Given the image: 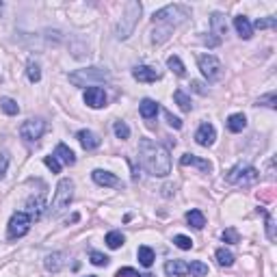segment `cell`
Returning a JSON list of instances; mask_svg holds the SVG:
<instances>
[{
  "instance_id": "1",
  "label": "cell",
  "mask_w": 277,
  "mask_h": 277,
  "mask_svg": "<svg viewBox=\"0 0 277 277\" xmlns=\"http://www.w3.org/2000/svg\"><path fill=\"white\" fill-rule=\"evenodd\" d=\"M139 158H141V165L156 178H165L171 171L169 152L162 148V145L154 143L152 139L139 141Z\"/></svg>"
},
{
  "instance_id": "2",
  "label": "cell",
  "mask_w": 277,
  "mask_h": 277,
  "mask_svg": "<svg viewBox=\"0 0 277 277\" xmlns=\"http://www.w3.org/2000/svg\"><path fill=\"white\" fill-rule=\"evenodd\" d=\"M188 18H191V9L184 7V4H167V7L158 9L152 15V20L156 24H165V29H173V26L182 24Z\"/></svg>"
},
{
  "instance_id": "3",
  "label": "cell",
  "mask_w": 277,
  "mask_h": 277,
  "mask_svg": "<svg viewBox=\"0 0 277 277\" xmlns=\"http://www.w3.org/2000/svg\"><path fill=\"white\" fill-rule=\"evenodd\" d=\"M139 15H141V2H128L123 18L117 22V29H115L117 39H128V37L132 35L134 26H137V22H139Z\"/></svg>"
},
{
  "instance_id": "4",
  "label": "cell",
  "mask_w": 277,
  "mask_h": 277,
  "mask_svg": "<svg viewBox=\"0 0 277 277\" xmlns=\"http://www.w3.org/2000/svg\"><path fill=\"white\" fill-rule=\"evenodd\" d=\"M111 78L108 69L102 67H87V69H76L69 74V83L76 87H85V85H95V83H104Z\"/></svg>"
},
{
  "instance_id": "5",
  "label": "cell",
  "mask_w": 277,
  "mask_h": 277,
  "mask_svg": "<svg viewBox=\"0 0 277 277\" xmlns=\"http://www.w3.org/2000/svg\"><path fill=\"white\" fill-rule=\"evenodd\" d=\"M258 178H260V173H258L256 167L243 165V162H241V165L232 167V169L227 171L225 180L230 184H236V186H251V184L258 182Z\"/></svg>"
},
{
  "instance_id": "6",
  "label": "cell",
  "mask_w": 277,
  "mask_h": 277,
  "mask_svg": "<svg viewBox=\"0 0 277 277\" xmlns=\"http://www.w3.org/2000/svg\"><path fill=\"white\" fill-rule=\"evenodd\" d=\"M72 199H74V182L69 180V178H63L57 186V195H54L52 215L57 216V215L65 213V210L69 208V204H72Z\"/></svg>"
},
{
  "instance_id": "7",
  "label": "cell",
  "mask_w": 277,
  "mask_h": 277,
  "mask_svg": "<svg viewBox=\"0 0 277 277\" xmlns=\"http://www.w3.org/2000/svg\"><path fill=\"white\" fill-rule=\"evenodd\" d=\"M197 65L208 83H216V80H221V76H223V65H221V61L216 57H213V54H202V57H197Z\"/></svg>"
},
{
  "instance_id": "8",
  "label": "cell",
  "mask_w": 277,
  "mask_h": 277,
  "mask_svg": "<svg viewBox=\"0 0 277 277\" xmlns=\"http://www.w3.org/2000/svg\"><path fill=\"white\" fill-rule=\"evenodd\" d=\"M31 216L26 215V213H13L11 215V219H9V227H7V234L9 238H22V236H26L29 234V230H31Z\"/></svg>"
},
{
  "instance_id": "9",
  "label": "cell",
  "mask_w": 277,
  "mask_h": 277,
  "mask_svg": "<svg viewBox=\"0 0 277 277\" xmlns=\"http://www.w3.org/2000/svg\"><path fill=\"white\" fill-rule=\"evenodd\" d=\"M43 132H46V122H43V119H26L20 126V137L24 141H29V143L41 139Z\"/></svg>"
},
{
  "instance_id": "10",
  "label": "cell",
  "mask_w": 277,
  "mask_h": 277,
  "mask_svg": "<svg viewBox=\"0 0 277 277\" xmlns=\"http://www.w3.org/2000/svg\"><path fill=\"white\" fill-rule=\"evenodd\" d=\"M215 139H216V130L213 123H208V122H204L202 126L197 128V132H195V141H197L202 148H210V145L215 143Z\"/></svg>"
},
{
  "instance_id": "11",
  "label": "cell",
  "mask_w": 277,
  "mask_h": 277,
  "mask_svg": "<svg viewBox=\"0 0 277 277\" xmlns=\"http://www.w3.org/2000/svg\"><path fill=\"white\" fill-rule=\"evenodd\" d=\"M85 104L91 108H102L106 106V93L102 87H89L85 91Z\"/></svg>"
},
{
  "instance_id": "12",
  "label": "cell",
  "mask_w": 277,
  "mask_h": 277,
  "mask_svg": "<svg viewBox=\"0 0 277 277\" xmlns=\"http://www.w3.org/2000/svg\"><path fill=\"white\" fill-rule=\"evenodd\" d=\"M180 165L182 167H197V169L204 173L213 171V162L206 160V158H199V156H195V154H184L180 158Z\"/></svg>"
},
{
  "instance_id": "13",
  "label": "cell",
  "mask_w": 277,
  "mask_h": 277,
  "mask_svg": "<svg viewBox=\"0 0 277 277\" xmlns=\"http://www.w3.org/2000/svg\"><path fill=\"white\" fill-rule=\"evenodd\" d=\"M132 76L139 80V83H156V80L160 78V74L156 72L154 67H150V65H139V67H134Z\"/></svg>"
},
{
  "instance_id": "14",
  "label": "cell",
  "mask_w": 277,
  "mask_h": 277,
  "mask_svg": "<svg viewBox=\"0 0 277 277\" xmlns=\"http://www.w3.org/2000/svg\"><path fill=\"white\" fill-rule=\"evenodd\" d=\"M91 178H93V182L100 184V186H122L119 178L113 176L111 171H104V169H95L93 173H91Z\"/></svg>"
},
{
  "instance_id": "15",
  "label": "cell",
  "mask_w": 277,
  "mask_h": 277,
  "mask_svg": "<svg viewBox=\"0 0 277 277\" xmlns=\"http://www.w3.org/2000/svg\"><path fill=\"white\" fill-rule=\"evenodd\" d=\"M76 139L80 141V145H83L87 152L100 148V137H97L95 132H91V130H80V132L76 134Z\"/></svg>"
},
{
  "instance_id": "16",
  "label": "cell",
  "mask_w": 277,
  "mask_h": 277,
  "mask_svg": "<svg viewBox=\"0 0 277 277\" xmlns=\"http://www.w3.org/2000/svg\"><path fill=\"white\" fill-rule=\"evenodd\" d=\"M26 215L31 216V221H39L41 215H43V208H46V204H43V197L39 195V197H31L29 204H26Z\"/></svg>"
},
{
  "instance_id": "17",
  "label": "cell",
  "mask_w": 277,
  "mask_h": 277,
  "mask_svg": "<svg viewBox=\"0 0 277 277\" xmlns=\"http://www.w3.org/2000/svg\"><path fill=\"white\" fill-rule=\"evenodd\" d=\"M165 273L173 275V277H184V275H188V264L184 260H169L165 264Z\"/></svg>"
},
{
  "instance_id": "18",
  "label": "cell",
  "mask_w": 277,
  "mask_h": 277,
  "mask_svg": "<svg viewBox=\"0 0 277 277\" xmlns=\"http://www.w3.org/2000/svg\"><path fill=\"white\" fill-rule=\"evenodd\" d=\"M234 29L238 32V37H243V39H251L253 26H251V22H249L245 15H238V18H234Z\"/></svg>"
},
{
  "instance_id": "19",
  "label": "cell",
  "mask_w": 277,
  "mask_h": 277,
  "mask_svg": "<svg viewBox=\"0 0 277 277\" xmlns=\"http://www.w3.org/2000/svg\"><path fill=\"white\" fill-rule=\"evenodd\" d=\"M158 108H160L158 102L145 97V100H141V104H139V113H141V117L143 119H154L156 115H158Z\"/></svg>"
},
{
  "instance_id": "20",
  "label": "cell",
  "mask_w": 277,
  "mask_h": 277,
  "mask_svg": "<svg viewBox=\"0 0 277 277\" xmlns=\"http://www.w3.org/2000/svg\"><path fill=\"white\" fill-rule=\"evenodd\" d=\"M54 158H57L59 162H63V165H74L76 162V156H74V152L67 148L65 143H59L57 145V150H54Z\"/></svg>"
},
{
  "instance_id": "21",
  "label": "cell",
  "mask_w": 277,
  "mask_h": 277,
  "mask_svg": "<svg viewBox=\"0 0 277 277\" xmlns=\"http://www.w3.org/2000/svg\"><path fill=\"white\" fill-rule=\"evenodd\" d=\"M43 264H46L48 271L57 273V271H61L63 264H65V253H63V251H54V253H50V256H46Z\"/></svg>"
},
{
  "instance_id": "22",
  "label": "cell",
  "mask_w": 277,
  "mask_h": 277,
  "mask_svg": "<svg viewBox=\"0 0 277 277\" xmlns=\"http://www.w3.org/2000/svg\"><path fill=\"white\" fill-rule=\"evenodd\" d=\"M247 128V117L243 113H234V115L227 117V130L230 132H243Z\"/></svg>"
},
{
  "instance_id": "23",
  "label": "cell",
  "mask_w": 277,
  "mask_h": 277,
  "mask_svg": "<svg viewBox=\"0 0 277 277\" xmlns=\"http://www.w3.org/2000/svg\"><path fill=\"white\" fill-rule=\"evenodd\" d=\"M210 24H213V31H215L216 39H221V37L227 35V24H225V15L223 13H213Z\"/></svg>"
},
{
  "instance_id": "24",
  "label": "cell",
  "mask_w": 277,
  "mask_h": 277,
  "mask_svg": "<svg viewBox=\"0 0 277 277\" xmlns=\"http://www.w3.org/2000/svg\"><path fill=\"white\" fill-rule=\"evenodd\" d=\"M137 258H139V262L143 264L145 269H150L152 264H154V249H152V247H148V245L139 247V251H137Z\"/></svg>"
},
{
  "instance_id": "25",
  "label": "cell",
  "mask_w": 277,
  "mask_h": 277,
  "mask_svg": "<svg viewBox=\"0 0 277 277\" xmlns=\"http://www.w3.org/2000/svg\"><path fill=\"white\" fill-rule=\"evenodd\" d=\"M186 221H188V225L191 227H195V230H202V227L206 225V216H204L202 210H188Z\"/></svg>"
},
{
  "instance_id": "26",
  "label": "cell",
  "mask_w": 277,
  "mask_h": 277,
  "mask_svg": "<svg viewBox=\"0 0 277 277\" xmlns=\"http://www.w3.org/2000/svg\"><path fill=\"white\" fill-rule=\"evenodd\" d=\"M173 100L178 102V106H180L184 113H191V108H193V104H191V97H188L186 93H184L182 89H176V93H173Z\"/></svg>"
},
{
  "instance_id": "27",
  "label": "cell",
  "mask_w": 277,
  "mask_h": 277,
  "mask_svg": "<svg viewBox=\"0 0 277 277\" xmlns=\"http://www.w3.org/2000/svg\"><path fill=\"white\" fill-rule=\"evenodd\" d=\"M216 262L221 264V267H232L234 264V253L232 251H227L225 247H221V249H216Z\"/></svg>"
},
{
  "instance_id": "28",
  "label": "cell",
  "mask_w": 277,
  "mask_h": 277,
  "mask_svg": "<svg viewBox=\"0 0 277 277\" xmlns=\"http://www.w3.org/2000/svg\"><path fill=\"white\" fill-rule=\"evenodd\" d=\"M188 273L193 277H206L208 275V264H204L202 260H193V262L188 264Z\"/></svg>"
},
{
  "instance_id": "29",
  "label": "cell",
  "mask_w": 277,
  "mask_h": 277,
  "mask_svg": "<svg viewBox=\"0 0 277 277\" xmlns=\"http://www.w3.org/2000/svg\"><path fill=\"white\" fill-rule=\"evenodd\" d=\"M122 245H123V234L122 232H117V230L108 232L106 234V247L108 249H119Z\"/></svg>"
},
{
  "instance_id": "30",
  "label": "cell",
  "mask_w": 277,
  "mask_h": 277,
  "mask_svg": "<svg viewBox=\"0 0 277 277\" xmlns=\"http://www.w3.org/2000/svg\"><path fill=\"white\" fill-rule=\"evenodd\" d=\"M167 65H169L171 72H176V76H184V74H186V67H184V63L180 61V57H176V54L167 59Z\"/></svg>"
},
{
  "instance_id": "31",
  "label": "cell",
  "mask_w": 277,
  "mask_h": 277,
  "mask_svg": "<svg viewBox=\"0 0 277 277\" xmlns=\"http://www.w3.org/2000/svg\"><path fill=\"white\" fill-rule=\"evenodd\" d=\"M0 106H2V111L7 113V115H18V113H20L18 102L11 100V97H2V100H0Z\"/></svg>"
},
{
  "instance_id": "32",
  "label": "cell",
  "mask_w": 277,
  "mask_h": 277,
  "mask_svg": "<svg viewBox=\"0 0 277 277\" xmlns=\"http://www.w3.org/2000/svg\"><path fill=\"white\" fill-rule=\"evenodd\" d=\"M26 74H29V80H31V83H39V80H41L39 63H37V61H29V69H26Z\"/></svg>"
},
{
  "instance_id": "33",
  "label": "cell",
  "mask_w": 277,
  "mask_h": 277,
  "mask_svg": "<svg viewBox=\"0 0 277 277\" xmlns=\"http://www.w3.org/2000/svg\"><path fill=\"white\" fill-rule=\"evenodd\" d=\"M173 245L184 249V251H188V249H193V241L184 234H178V236H173Z\"/></svg>"
},
{
  "instance_id": "34",
  "label": "cell",
  "mask_w": 277,
  "mask_h": 277,
  "mask_svg": "<svg viewBox=\"0 0 277 277\" xmlns=\"http://www.w3.org/2000/svg\"><path fill=\"white\" fill-rule=\"evenodd\" d=\"M113 130H115L117 139H122V141L130 139V128H128V126H126V123H123V122H115V126H113Z\"/></svg>"
},
{
  "instance_id": "35",
  "label": "cell",
  "mask_w": 277,
  "mask_h": 277,
  "mask_svg": "<svg viewBox=\"0 0 277 277\" xmlns=\"http://www.w3.org/2000/svg\"><path fill=\"white\" fill-rule=\"evenodd\" d=\"M108 262H111V258L104 256V253H100V251L91 253V264H95V267H106Z\"/></svg>"
},
{
  "instance_id": "36",
  "label": "cell",
  "mask_w": 277,
  "mask_h": 277,
  "mask_svg": "<svg viewBox=\"0 0 277 277\" xmlns=\"http://www.w3.org/2000/svg\"><path fill=\"white\" fill-rule=\"evenodd\" d=\"M43 162H46L48 169H52V173H61V162L54 158V156H46V158H43Z\"/></svg>"
},
{
  "instance_id": "37",
  "label": "cell",
  "mask_w": 277,
  "mask_h": 277,
  "mask_svg": "<svg viewBox=\"0 0 277 277\" xmlns=\"http://www.w3.org/2000/svg\"><path fill=\"white\" fill-rule=\"evenodd\" d=\"M7 169H9V154L7 152H0V180L7 176Z\"/></svg>"
},
{
  "instance_id": "38",
  "label": "cell",
  "mask_w": 277,
  "mask_h": 277,
  "mask_svg": "<svg viewBox=\"0 0 277 277\" xmlns=\"http://www.w3.org/2000/svg\"><path fill=\"white\" fill-rule=\"evenodd\" d=\"M221 238H223L225 243H238L241 238H238V232L234 230V227H227V230L221 234Z\"/></svg>"
},
{
  "instance_id": "39",
  "label": "cell",
  "mask_w": 277,
  "mask_h": 277,
  "mask_svg": "<svg viewBox=\"0 0 277 277\" xmlns=\"http://www.w3.org/2000/svg\"><path fill=\"white\" fill-rule=\"evenodd\" d=\"M275 24H277V20H275V18H264V20H258L256 24H251V26H256V29L262 31V29H273Z\"/></svg>"
},
{
  "instance_id": "40",
  "label": "cell",
  "mask_w": 277,
  "mask_h": 277,
  "mask_svg": "<svg viewBox=\"0 0 277 277\" xmlns=\"http://www.w3.org/2000/svg\"><path fill=\"white\" fill-rule=\"evenodd\" d=\"M165 113V117H167V123H169L171 128H176V130H180L182 128V119H178V117H173L169 111H162Z\"/></svg>"
},
{
  "instance_id": "41",
  "label": "cell",
  "mask_w": 277,
  "mask_h": 277,
  "mask_svg": "<svg viewBox=\"0 0 277 277\" xmlns=\"http://www.w3.org/2000/svg\"><path fill=\"white\" fill-rule=\"evenodd\" d=\"M264 219H267V234H269V241H275V227H273V216L269 213H264Z\"/></svg>"
},
{
  "instance_id": "42",
  "label": "cell",
  "mask_w": 277,
  "mask_h": 277,
  "mask_svg": "<svg viewBox=\"0 0 277 277\" xmlns=\"http://www.w3.org/2000/svg\"><path fill=\"white\" fill-rule=\"evenodd\" d=\"M258 104H264V106H269V108H275V91H271L269 95L260 97V100H258Z\"/></svg>"
},
{
  "instance_id": "43",
  "label": "cell",
  "mask_w": 277,
  "mask_h": 277,
  "mask_svg": "<svg viewBox=\"0 0 277 277\" xmlns=\"http://www.w3.org/2000/svg\"><path fill=\"white\" fill-rule=\"evenodd\" d=\"M115 277H139V273H137L134 269H128V267H126V269H119Z\"/></svg>"
},
{
  "instance_id": "44",
  "label": "cell",
  "mask_w": 277,
  "mask_h": 277,
  "mask_svg": "<svg viewBox=\"0 0 277 277\" xmlns=\"http://www.w3.org/2000/svg\"><path fill=\"white\" fill-rule=\"evenodd\" d=\"M191 87H193V91H195V93H199V95H206V93H208V91L204 89V85L199 83V80H193V83H191Z\"/></svg>"
},
{
  "instance_id": "45",
  "label": "cell",
  "mask_w": 277,
  "mask_h": 277,
  "mask_svg": "<svg viewBox=\"0 0 277 277\" xmlns=\"http://www.w3.org/2000/svg\"><path fill=\"white\" fill-rule=\"evenodd\" d=\"M139 277H154V275H152V273H145V275H139Z\"/></svg>"
},
{
  "instance_id": "46",
  "label": "cell",
  "mask_w": 277,
  "mask_h": 277,
  "mask_svg": "<svg viewBox=\"0 0 277 277\" xmlns=\"http://www.w3.org/2000/svg\"><path fill=\"white\" fill-rule=\"evenodd\" d=\"M87 277H95V275H87Z\"/></svg>"
}]
</instances>
